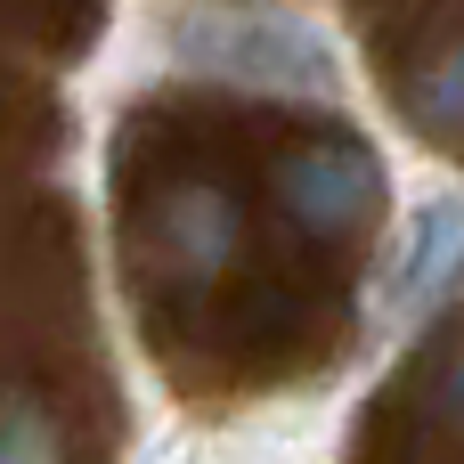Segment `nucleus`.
Returning <instances> with one entry per match:
<instances>
[{"label": "nucleus", "instance_id": "20e7f679", "mask_svg": "<svg viewBox=\"0 0 464 464\" xmlns=\"http://www.w3.org/2000/svg\"><path fill=\"white\" fill-rule=\"evenodd\" d=\"M147 245H155V269L179 277V285H212L228 261H237V196L220 179H179L155 196V220H147Z\"/></svg>", "mask_w": 464, "mask_h": 464}, {"label": "nucleus", "instance_id": "7ed1b4c3", "mask_svg": "<svg viewBox=\"0 0 464 464\" xmlns=\"http://www.w3.org/2000/svg\"><path fill=\"white\" fill-rule=\"evenodd\" d=\"M457 285H464V188H449V196H432L408 220V237H400V253L383 269V318L392 326H416Z\"/></svg>", "mask_w": 464, "mask_h": 464}, {"label": "nucleus", "instance_id": "423d86ee", "mask_svg": "<svg viewBox=\"0 0 464 464\" xmlns=\"http://www.w3.org/2000/svg\"><path fill=\"white\" fill-rule=\"evenodd\" d=\"M0 464H65V432L33 392H0Z\"/></svg>", "mask_w": 464, "mask_h": 464}, {"label": "nucleus", "instance_id": "f03ea898", "mask_svg": "<svg viewBox=\"0 0 464 464\" xmlns=\"http://www.w3.org/2000/svg\"><path fill=\"white\" fill-rule=\"evenodd\" d=\"M277 204L318 228V237H351L359 220L383 212V163L351 139H326V147H294L277 163Z\"/></svg>", "mask_w": 464, "mask_h": 464}, {"label": "nucleus", "instance_id": "f257e3e1", "mask_svg": "<svg viewBox=\"0 0 464 464\" xmlns=\"http://www.w3.org/2000/svg\"><path fill=\"white\" fill-rule=\"evenodd\" d=\"M171 57L188 73L269 90V98H343L334 33L294 16V8H212V0H196V8L171 16Z\"/></svg>", "mask_w": 464, "mask_h": 464}, {"label": "nucleus", "instance_id": "0eeeda50", "mask_svg": "<svg viewBox=\"0 0 464 464\" xmlns=\"http://www.w3.org/2000/svg\"><path fill=\"white\" fill-rule=\"evenodd\" d=\"M440 416L464 432V343L449 351V367H440Z\"/></svg>", "mask_w": 464, "mask_h": 464}, {"label": "nucleus", "instance_id": "39448f33", "mask_svg": "<svg viewBox=\"0 0 464 464\" xmlns=\"http://www.w3.org/2000/svg\"><path fill=\"white\" fill-rule=\"evenodd\" d=\"M408 122L432 130V139H464V33L440 41V49L416 65V82H408Z\"/></svg>", "mask_w": 464, "mask_h": 464}]
</instances>
